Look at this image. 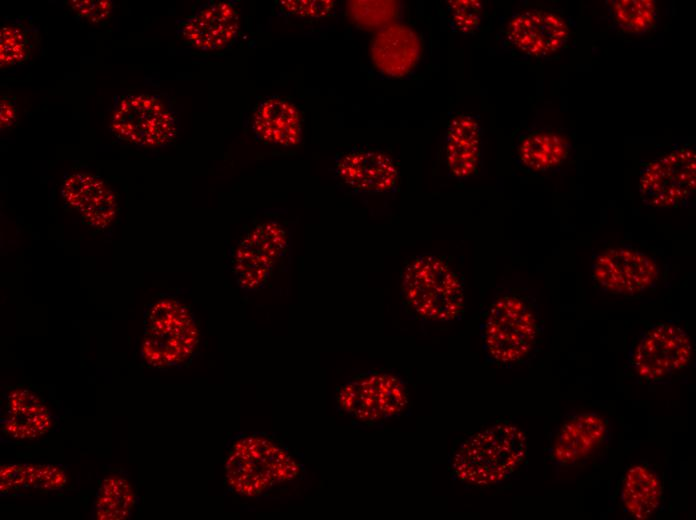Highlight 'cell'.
<instances>
[{
	"instance_id": "6da1fadb",
	"label": "cell",
	"mask_w": 696,
	"mask_h": 520,
	"mask_svg": "<svg viewBox=\"0 0 696 520\" xmlns=\"http://www.w3.org/2000/svg\"><path fill=\"white\" fill-rule=\"evenodd\" d=\"M401 297L409 311L425 321L458 319L464 309V284L448 260L421 254L408 260L400 272Z\"/></svg>"
},
{
	"instance_id": "7a4b0ae2",
	"label": "cell",
	"mask_w": 696,
	"mask_h": 520,
	"mask_svg": "<svg viewBox=\"0 0 696 520\" xmlns=\"http://www.w3.org/2000/svg\"><path fill=\"white\" fill-rule=\"evenodd\" d=\"M526 451V436L520 428L495 424L460 444L451 460V473L459 481L474 486L498 484L519 468Z\"/></svg>"
},
{
	"instance_id": "3957f363",
	"label": "cell",
	"mask_w": 696,
	"mask_h": 520,
	"mask_svg": "<svg viewBox=\"0 0 696 520\" xmlns=\"http://www.w3.org/2000/svg\"><path fill=\"white\" fill-rule=\"evenodd\" d=\"M225 472L227 483L234 492L255 497L296 478L300 465L271 439L261 435H246L231 445Z\"/></svg>"
},
{
	"instance_id": "277c9868",
	"label": "cell",
	"mask_w": 696,
	"mask_h": 520,
	"mask_svg": "<svg viewBox=\"0 0 696 520\" xmlns=\"http://www.w3.org/2000/svg\"><path fill=\"white\" fill-rule=\"evenodd\" d=\"M538 330L537 316L528 300L515 293H505L488 309L481 327L483 348L494 363L514 364L530 353Z\"/></svg>"
},
{
	"instance_id": "5b68a950",
	"label": "cell",
	"mask_w": 696,
	"mask_h": 520,
	"mask_svg": "<svg viewBox=\"0 0 696 520\" xmlns=\"http://www.w3.org/2000/svg\"><path fill=\"white\" fill-rule=\"evenodd\" d=\"M143 357L155 367L186 362L195 352L199 332L189 308L173 297L155 302L145 317Z\"/></svg>"
},
{
	"instance_id": "8992f818",
	"label": "cell",
	"mask_w": 696,
	"mask_h": 520,
	"mask_svg": "<svg viewBox=\"0 0 696 520\" xmlns=\"http://www.w3.org/2000/svg\"><path fill=\"white\" fill-rule=\"evenodd\" d=\"M109 128L124 142L155 148L176 138L178 122L163 95L137 92L115 97Z\"/></svg>"
},
{
	"instance_id": "52a82bcc",
	"label": "cell",
	"mask_w": 696,
	"mask_h": 520,
	"mask_svg": "<svg viewBox=\"0 0 696 520\" xmlns=\"http://www.w3.org/2000/svg\"><path fill=\"white\" fill-rule=\"evenodd\" d=\"M338 406L363 422H376L400 415L408 406V391L397 376L368 372L338 389Z\"/></svg>"
},
{
	"instance_id": "ba28073f",
	"label": "cell",
	"mask_w": 696,
	"mask_h": 520,
	"mask_svg": "<svg viewBox=\"0 0 696 520\" xmlns=\"http://www.w3.org/2000/svg\"><path fill=\"white\" fill-rule=\"evenodd\" d=\"M695 151L677 148L647 163L641 170L639 192L653 207L687 206L695 195Z\"/></svg>"
},
{
	"instance_id": "9c48e42d",
	"label": "cell",
	"mask_w": 696,
	"mask_h": 520,
	"mask_svg": "<svg viewBox=\"0 0 696 520\" xmlns=\"http://www.w3.org/2000/svg\"><path fill=\"white\" fill-rule=\"evenodd\" d=\"M288 251V235L276 221L252 228L233 253L232 268L238 285L246 290L264 287Z\"/></svg>"
},
{
	"instance_id": "30bf717a",
	"label": "cell",
	"mask_w": 696,
	"mask_h": 520,
	"mask_svg": "<svg viewBox=\"0 0 696 520\" xmlns=\"http://www.w3.org/2000/svg\"><path fill=\"white\" fill-rule=\"evenodd\" d=\"M691 341L680 327L657 323L638 338L629 356V365L642 379H663L690 361Z\"/></svg>"
},
{
	"instance_id": "8fae6325",
	"label": "cell",
	"mask_w": 696,
	"mask_h": 520,
	"mask_svg": "<svg viewBox=\"0 0 696 520\" xmlns=\"http://www.w3.org/2000/svg\"><path fill=\"white\" fill-rule=\"evenodd\" d=\"M591 276L607 292L635 295L655 285L659 269L645 253L630 248H609L592 260Z\"/></svg>"
},
{
	"instance_id": "7c38bea8",
	"label": "cell",
	"mask_w": 696,
	"mask_h": 520,
	"mask_svg": "<svg viewBox=\"0 0 696 520\" xmlns=\"http://www.w3.org/2000/svg\"><path fill=\"white\" fill-rule=\"evenodd\" d=\"M506 42L517 52L542 58L555 54L567 42L569 28L559 15L539 9L514 14L505 28Z\"/></svg>"
},
{
	"instance_id": "4fadbf2b",
	"label": "cell",
	"mask_w": 696,
	"mask_h": 520,
	"mask_svg": "<svg viewBox=\"0 0 696 520\" xmlns=\"http://www.w3.org/2000/svg\"><path fill=\"white\" fill-rule=\"evenodd\" d=\"M240 16L232 1H209L193 14L178 21L177 35L189 47L200 51L224 49L235 39Z\"/></svg>"
},
{
	"instance_id": "5bb4252c",
	"label": "cell",
	"mask_w": 696,
	"mask_h": 520,
	"mask_svg": "<svg viewBox=\"0 0 696 520\" xmlns=\"http://www.w3.org/2000/svg\"><path fill=\"white\" fill-rule=\"evenodd\" d=\"M335 174L342 184L355 192H389L396 187L398 180L393 159L384 152L369 148H353L338 154Z\"/></svg>"
},
{
	"instance_id": "9a60e30c",
	"label": "cell",
	"mask_w": 696,
	"mask_h": 520,
	"mask_svg": "<svg viewBox=\"0 0 696 520\" xmlns=\"http://www.w3.org/2000/svg\"><path fill=\"white\" fill-rule=\"evenodd\" d=\"M62 196L85 223L94 227L108 226L117 212L115 194L101 178L89 173L80 172L66 177Z\"/></svg>"
},
{
	"instance_id": "2e32d148",
	"label": "cell",
	"mask_w": 696,
	"mask_h": 520,
	"mask_svg": "<svg viewBox=\"0 0 696 520\" xmlns=\"http://www.w3.org/2000/svg\"><path fill=\"white\" fill-rule=\"evenodd\" d=\"M606 433V422L595 413L571 417L561 426L553 442V461L564 466L581 461L602 443Z\"/></svg>"
},
{
	"instance_id": "e0dca14e",
	"label": "cell",
	"mask_w": 696,
	"mask_h": 520,
	"mask_svg": "<svg viewBox=\"0 0 696 520\" xmlns=\"http://www.w3.org/2000/svg\"><path fill=\"white\" fill-rule=\"evenodd\" d=\"M252 129L259 141L282 147L297 145L302 136L297 108L290 101L276 96L268 97L257 105Z\"/></svg>"
},
{
	"instance_id": "ac0fdd59",
	"label": "cell",
	"mask_w": 696,
	"mask_h": 520,
	"mask_svg": "<svg viewBox=\"0 0 696 520\" xmlns=\"http://www.w3.org/2000/svg\"><path fill=\"white\" fill-rule=\"evenodd\" d=\"M481 129L469 115L453 117L447 126L445 155L450 173L457 178H467L477 172L481 155Z\"/></svg>"
},
{
	"instance_id": "d6986e66",
	"label": "cell",
	"mask_w": 696,
	"mask_h": 520,
	"mask_svg": "<svg viewBox=\"0 0 696 520\" xmlns=\"http://www.w3.org/2000/svg\"><path fill=\"white\" fill-rule=\"evenodd\" d=\"M51 425L50 411L38 396L25 389L10 393L6 415L1 421L5 434L16 439H33L45 434Z\"/></svg>"
},
{
	"instance_id": "ffe728a7",
	"label": "cell",
	"mask_w": 696,
	"mask_h": 520,
	"mask_svg": "<svg viewBox=\"0 0 696 520\" xmlns=\"http://www.w3.org/2000/svg\"><path fill=\"white\" fill-rule=\"evenodd\" d=\"M662 487L658 476L647 466L634 465L625 474L621 500L635 519L649 518L661 502Z\"/></svg>"
},
{
	"instance_id": "44dd1931",
	"label": "cell",
	"mask_w": 696,
	"mask_h": 520,
	"mask_svg": "<svg viewBox=\"0 0 696 520\" xmlns=\"http://www.w3.org/2000/svg\"><path fill=\"white\" fill-rule=\"evenodd\" d=\"M375 61L390 75H402L415 63L419 43L415 34L402 26L391 27L376 38L373 45Z\"/></svg>"
},
{
	"instance_id": "7402d4cb",
	"label": "cell",
	"mask_w": 696,
	"mask_h": 520,
	"mask_svg": "<svg viewBox=\"0 0 696 520\" xmlns=\"http://www.w3.org/2000/svg\"><path fill=\"white\" fill-rule=\"evenodd\" d=\"M569 145L559 134L537 130L525 135L517 147V158L527 169L542 172L560 165L567 157Z\"/></svg>"
},
{
	"instance_id": "603a6c76",
	"label": "cell",
	"mask_w": 696,
	"mask_h": 520,
	"mask_svg": "<svg viewBox=\"0 0 696 520\" xmlns=\"http://www.w3.org/2000/svg\"><path fill=\"white\" fill-rule=\"evenodd\" d=\"M607 3L612 20L624 32L642 34L656 25L657 12L653 1L616 0Z\"/></svg>"
},
{
	"instance_id": "cb8c5ba5",
	"label": "cell",
	"mask_w": 696,
	"mask_h": 520,
	"mask_svg": "<svg viewBox=\"0 0 696 520\" xmlns=\"http://www.w3.org/2000/svg\"><path fill=\"white\" fill-rule=\"evenodd\" d=\"M134 503L130 483L121 477H110L103 481L95 501L99 519H124Z\"/></svg>"
},
{
	"instance_id": "d4e9b609",
	"label": "cell",
	"mask_w": 696,
	"mask_h": 520,
	"mask_svg": "<svg viewBox=\"0 0 696 520\" xmlns=\"http://www.w3.org/2000/svg\"><path fill=\"white\" fill-rule=\"evenodd\" d=\"M35 30L15 21L0 30V66L8 68L29 60L35 42Z\"/></svg>"
},
{
	"instance_id": "484cf974",
	"label": "cell",
	"mask_w": 696,
	"mask_h": 520,
	"mask_svg": "<svg viewBox=\"0 0 696 520\" xmlns=\"http://www.w3.org/2000/svg\"><path fill=\"white\" fill-rule=\"evenodd\" d=\"M448 21L453 31L469 34L478 29L482 18V4L475 0L447 2Z\"/></svg>"
},
{
	"instance_id": "4316f807",
	"label": "cell",
	"mask_w": 696,
	"mask_h": 520,
	"mask_svg": "<svg viewBox=\"0 0 696 520\" xmlns=\"http://www.w3.org/2000/svg\"><path fill=\"white\" fill-rule=\"evenodd\" d=\"M67 3L79 17L91 23L108 20L113 10V2L110 0H72Z\"/></svg>"
},
{
	"instance_id": "83f0119b",
	"label": "cell",
	"mask_w": 696,
	"mask_h": 520,
	"mask_svg": "<svg viewBox=\"0 0 696 520\" xmlns=\"http://www.w3.org/2000/svg\"><path fill=\"white\" fill-rule=\"evenodd\" d=\"M281 10L287 14L300 17H323L334 7L333 1L287 0L279 1Z\"/></svg>"
},
{
	"instance_id": "f1b7e54d",
	"label": "cell",
	"mask_w": 696,
	"mask_h": 520,
	"mask_svg": "<svg viewBox=\"0 0 696 520\" xmlns=\"http://www.w3.org/2000/svg\"><path fill=\"white\" fill-rule=\"evenodd\" d=\"M66 481L64 472L51 465L36 466L35 488L55 490L61 488Z\"/></svg>"
},
{
	"instance_id": "f546056e",
	"label": "cell",
	"mask_w": 696,
	"mask_h": 520,
	"mask_svg": "<svg viewBox=\"0 0 696 520\" xmlns=\"http://www.w3.org/2000/svg\"><path fill=\"white\" fill-rule=\"evenodd\" d=\"M18 105L16 97L11 92H3L0 100V128L10 129L17 121Z\"/></svg>"
}]
</instances>
